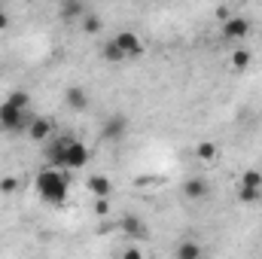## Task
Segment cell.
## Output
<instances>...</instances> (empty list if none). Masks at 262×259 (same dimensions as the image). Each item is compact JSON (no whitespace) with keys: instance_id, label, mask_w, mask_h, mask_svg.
Returning <instances> with one entry per match:
<instances>
[{"instance_id":"5b68a950","label":"cell","mask_w":262,"mask_h":259,"mask_svg":"<svg viewBox=\"0 0 262 259\" xmlns=\"http://www.w3.org/2000/svg\"><path fill=\"white\" fill-rule=\"evenodd\" d=\"M113 43L125 52V58H137V55L143 52V43H140V37H137L134 31H119V34L113 37Z\"/></svg>"},{"instance_id":"cb8c5ba5","label":"cell","mask_w":262,"mask_h":259,"mask_svg":"<svg viewBox=\"0 0 262 259\" xmlns=\"http://www.w3.org/2000/svg\"><path fill=\"white\" fill-rule=\"evenodd\" d=\"M125 256H128V259H140V256H143V250H137V247H128V250H125Z\"/></svg>"},{"instance_id":"e0dca14e","label":"cell","mask_w":262,"mask_h":259,"mask_svg":"<svg viewBox=\"0 0 262 259\" xmlns=\"http://www.w3.org/2000/svg\"><path fill=\"white\" fill-rule=\"evenodd\" d=\"M122 229H125L128 235H137V238L146 235V229H143V223H140L137 217H125V220H122Z\"/></svg>"},{"instance_id":"d4e9b609","label":"cell","mask_w":262,"mask_h":259,"mask_svg":"<svg viewBox=\"0 0 262 259\" xmlns=\"http://www.w3.org/2000/svg\"><path fill=\"white\" fill-rule=\"evenodd\" d=\"M6 28H9V15L0 9V31H6Z\"/></svg>"},{"instance_id":"ba28073f","label":"cell","mask_w":262,"mask_h":259,"mask_svg":"<svg viewBox=\"0 0 262 259\" xmlns=\"http://www.w3.org/2000/svg\"><path fill=\"white\" fill-rule=\"evenodd\" d=\"M183 195L192 198V201L204 198V195H207V180H204V177H189V180L183 183Z\"/></svg>"},{"instance_id":"ac0fdd59","label":"cell","mask_w":262,"mask_h":259,"mask_svg":"<svg viewBox=\"0 0 262 259\" xmlns=\"http://www.w3.org/2000/svg\"><path fill=\"white\" fill-rule=\"evenodd\" d=\"M177 256H180V259H198V256H201V247L192 244V241H186V244H180V247H177Z\"/></svg>"},{"instance_id":"277c9868","label":"cell","mask_w":262,"mask_h":259,"mask_svg":"<svg viewBox=\"0 0 262 259\" xmlns=\"http://www.w3.org/2000/svg\"><path fill=\"white\" fill-rule=\"evenodd\" d=\"M82 165H89V146L85 143H79V140H67L64 146V168H82Z\"/></svg>"},{"instance_id":"3957f363","label":"cell","mask_w":262,"mask_h":259,"mask_svg":"<svg viewBox=\"0 0 262 259\" xmlns=\"http://www.w3.org/2000/svg\"><path fill=\"white\" fill-rule=\"evenodd\" d=\"M250 31H253V25H250L244 15H229V18L223 21V37H226V40H244Z\"/></svg>"},{"instance_id":"7402d4cb","label":"cell","mask_w":262,"mask_h":259,"mask_svg":"<svg viewBox=\"0 0 262 259\" xmlns=\"http://www.w3.org/2000/svg\"><path fill=\"white\" fill-rule=\"evenodd\" d=\"M0 192L3 195H12V192H18V177H0Z\"/></svg>"},{"instance_id":"9a60e30c","label":"cell","mask_w":262,"mask_h":259,"mask_svg":"<svg viewBox=\"0 0 262 259\" xmlns=\"http://www.w3.org/2000/svg\"><path fill=\"white\" fill-rule=\"evenodd\" d=\"M195 156L201 159V162H213L216 159V143H210V140H201L195 146Z\"/></svg>"},{"instance_id":"8992f818","label":"cell","mask_w":262,"mask_h":259,"mask_svg":"<svg viewBox=\"0 0 262 259\" xmlns=\"http://www.w3.org/2000/svg\"><path fill=\"white\" fill-rule=\"evenodd\" d=\"M52 119H46V116H34L31 122H28V134H31V140H49L52 137Z\"/></svg>"},{"instance_id":"d6986e66","label":"cell","mask_w":262,"mask_h":259,"mask_svg":"<svg viewBox=\"0 0 262 259\" xmlns=\"http://www.w3.org/2000/svg\"><path fill=\"white\" fill-rule=\"evenodd\" d=\"M82 31H85V34H98V31H101V18L92 15V12H82Z\"/></svg>"},{"instance_id":"30bf717a","label":"cell","mask_w":262,"mask_h":259,"mask_svg":"<svg viewBox=\"0 0 262 259\" xmlns=\"http://www.w3.org/2000/svg\"><path fill=\"white\" fill-rule=\"evenodd\" d=\"M82 12H85V9H82V3H79V0H64L58 15H61L64 21H73V18H82Z\"/></svg>"},{"instance_id":"52a82bcc","label":"cell","mask_w":262,"mask_h":259,"mask_svg":"<svg viewBox=\"0 0 262 259\" xmlns=\"http://www.w3.org/2000/svg\"><path fill=\"white\" fill-rule=\"evenodd\" d=\"M85 186H89V192H92V195H113V180H110V177H104V174L89 177V180H85Z\"/></svg>"},{"instance_id":"603a6c76","label":"cell","mask_w":262,"mask_h":259,"mask_svg":"<svg viewBox=\"0 0 262 259\" xmlns=\"http://www.w3.org/2000/svg\"><path fill=\"white\" fill-rule=\"evenodd\" d=\"M95 213L107 217L110 213V195H95Z\"/></svg>"},{"instance_id":"7c38bea8","label":"cell","mask_w":262,"mask_h":259,"mask_svg":"<svg viewBox=\"0 0 262 259\" xmlns=\"http://www.w3.org/2000/svg\"><path fill=\"white\" fill-rule=\"evenodd\" d=\"M101 52H104V58H107V61H113V64H119V61H125V52H122V49H119V46H116L113 40H107Z\"/></svg>"},{"instance_id":"6da1fadb","label":"cell","mask_w":262,"mask_h":259,"mask_svg":"<svg viewBox=\"0 0 262 259\" xmlns=\"http://www.w3.org/2000/svg\"><path fill=\"white\" fill-rule=\"evenodd\" d=\"M34 186H37V192L43 201H49V204H64L67 201V189H70V180H67L64 168H55V165H49V168H43L37 177H34Z\"/></svg>"},{"instance_id":"ffe728a7","label":"cell","mask_w":262,"mask_h":259,"mask_svg":"<svg viewBox=\"0 0 262 259\" xmlns=\"http://www.w3.org/2000/svg\"><path fill=\"white\" fill-rule=\"evenodd\" d=\"M241 186H256V189H262V174L259 171H244L241 174Z\"/></svg>"},{"instance_id":"2e32d148","label":"cell","mask_w":262,"mask_h":259,"mask_svg":"<svg viewBox=\"0 0 262 259\" xmlns=\"http://www.w3.org/2000/svg\"><path fill=\"white\" fill-rule=\"evenodd\" d=\"M238 198H241L244 204H253V201L262 198V189H256V186H241V183H238Z\"/></svg>"},{"instance_id":"9c48e42d","label":"cell","mask_w":262,"mask_h":259,"mask_svg":"<svg viewBox=\"0 0 262 259\" xmlns=\"http://www.w3.org/2000/svg\"><path fill=\"white\" fill-rule=\"evenodd\" d=\"M250 61H253V52H250V49H232V55H229L232 70H247Z\"/></svg>"},{"instance_id":"5bb4252c","label":"cell","mask_w":262,"mask_h":259,"mask_svg":"<svg viewBox=\"0 0 262 259\" xmlns=\"http://www.w3.org/2000/svg\"><path fill=\"white\" fill-rule=\"evenodd\" d=\"M122 131H125V119H122V116H116V119H110V125H104V137L119 140V137H122Z\"/></svg>"},{"instance_id":"4fadbf2b","label":"cell","mask_w":262,"mask_h":259,"mask_svg":"<svg viewBox=\"0 0 262 259\" xmlns=\"http://www.w3.org/2000/svg\"><path fill=\"white\" fill-rule=\"evenodd\" d=\"M67 104L76 107V110H85V107H89V98H85L82 89H67Z\"/></svg>"},{"instance_id":"44dd1931","label":"cell","mask_w":262,"mask_h":259,"mask_svg":"<svg viewBox=\"0 0 262 259\" xmlns=\"http://www.w3.org/2000/svg\"><path fill=\"white\" fill-rule=\"evenodd\" d=\"M6 101H9V104H15L18 110H31V98H28L25 92H12V95H9Z\"/></svg>"},{"instance_id":"8fae6325","label":"cell","mask_w":262,"mask_h":259,"mask_svg":"<svg viewBox=\"0 0 262 259\" xmlns=\"http://www.w3.org/2000/svg\"><path fill=\"white\" fill-rule=\"evenodd\" d=\"M64 146H67V140H55V143L49 146V165L64 168Z\"/></svg>"},{"instance_id":"7a4b0ae2","label":"cell","mask_w":262,"mask_h":259,"mask_svg":"<svg viewBox=\"0 0 262 259\" xmlns=\"http://www.w3.org/2000/svg\"><path fill=\"white\" fill-rule=\"evenodd\" d=\"M28 122H31V110H18V107H15V104H9V101H3V104H0V128L21 131Z\"/></svg>"}]
</instances>
